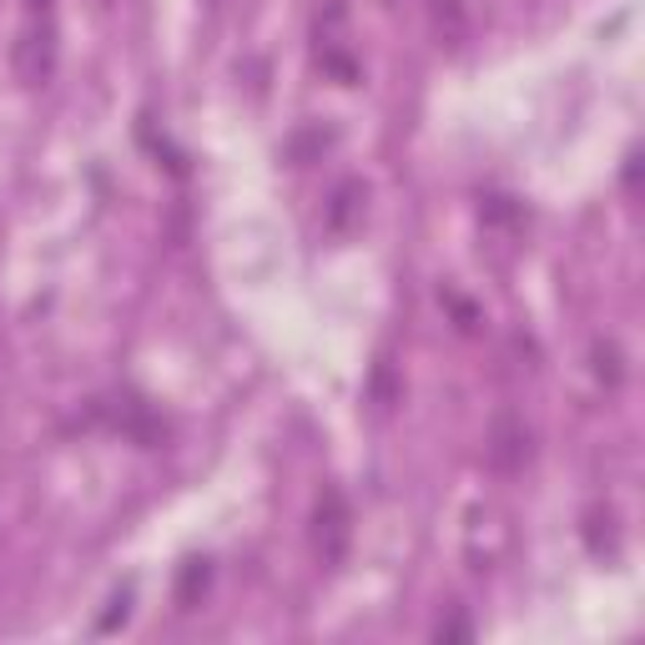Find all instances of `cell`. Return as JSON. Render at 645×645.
<instances>
[{
	"label": "cell",
	"instance_id": "1",
	"mask_svg": "<svg viewBox=\"0 0 645 645\" xmlns=\"http://www.w3.org/2000/svg\"><path fill=\"white\" fill-rule=\"evenodd\" d=\"M308 539H313V555H318L322 570H338V565L348 560V545H353V510H348V500L338 490L318 494Z\"/></svg>",
	"mask_w": 645,
	"mask_h": 645
},
{
	"label": "cell",
	"instance_id": "2",
	"mask_svg": "<svg viewBox=\"0 0 645 645\" xmlns=\"http://www.w3.org/2000/svg\"><path fill=\"white\" fill-rule=\"evenodd\" d=\"M11 72L21 86H46L56 76V25L51 15H31L11 46Z\"/></svg>",
	"mask_w": 645,
	"mask_h": 645
},
{
	"label": "cell",
	"instance_id": "3",
	"mask_svg": "<svg viewBox=\"0 0 645 645\" xmlns=\"http://www.w3.org/2000/svg\"><path fill=\"white\" fill-rule=\"evenodd\" d=\"M484 455H490L494 474H520V469L529 464V455H535V444H529V424L520 414H510V408H504V414H494Z\"/></svg>",
	"mask_w": 645,
	"mask_h": 645
},
{
	"label": "cell",
	"instance_id": "4",
	"mask_svg": "<svg viewBox=\"0 0 645 645\" xmlns=\"http://www.w3.org/2000/svg\"><path fill=\"white\" fill-rule=\"evenodd\" d=\"M363 217H369V182L343 177L322 203V228H328V238H353L363 228Z\"/></svg>",
	"mask_w": 645,
	"mask_h": 645
},
{
	"label": "cell",
	"instance_id": "5",
	"mask_svg": "<svg viewBox=\"0 0 645 645\" xmlns=\"http://www.w3.org/2000/svg\"><path fill=\"white\" fill-rule=\"evenodd\" d=\"M429 31L444 51H464L474 36V21H469L464 0H429Z\"/></svg>",
	"mask_w": 645,
	"mask_h": 645
},
{
	"label": "cell",
	"instance_id": "6",
	"mask_svg": "<svg viewBox=\"0 0 645 645\" xmlns=\"http://www.w3.org/2000/svg\"><path fill=\"white\" fill-rule=\"evenodd\" d=\"M343 36H348V0H322V11L313 15V41H318V56L343 51Z\"/></svg>",
	"mask_w": 645,
	"mask_h": 645
},
{
	"label": "cell",
	"instance_id": "7",
	"mask_svg": "<svg viewBox=\"0 0 645 645\" xmlns=\"http://www.w3.org/2000/svg\"><path fill=\"white\" fill-rule=\"evenodd\" d=\"M590 369H595V379L605 383V389H621L625 383V353L615 338H600L595 348H590Z\"/></svg>",
	"mask_w": 645,
	"mask_h": 645
},
{
	"label": "cell",
	"instance_id": "8",
	"mask_svg": "<svg viewBox=\"0 0 645 645\" xmlns=\"http://www.w3.org/2000/svg\"><path fill=\"white\" fill-rule=\"evenodd\" d=\"M207 586H212V560H187L177 575V605L192 610L197 600L207 595Z\"/></svg>",
	"mask_w": 645,
	"mask_h": 645
},
{
	"label": "cell",
	"instance_id": "9",
	"mask_svg": "<svg viewBox=\"0 0 645 645\" xmlns=\"http://www.w3.org/2000/svg\"><path fill=\"white\" fill-rule=\"evenodd\" d=\"M334 142V136L328 132H318V127H308V132H298L293 136V146H287V156H293V162H308L313 152H322V146Z\"/></svg>",
	"mask_w": 645,
	"mask_h": 645
},
{
	"label": "cell",
	"instance_id": "10",
	"mask_svg": "<svg viewBox=\"0 0 645 645\" xmlns=\"http://www.w3.org/2000/svg\"><path fill=\"white\" fill-rule=\"evenodd\" d=\"M434 635H439V641H469V635H474V625H469L464 615L455 610V615H444V621L434 625Z\"/></svg>",
	"mask_w": 645,
	"mask_h": 645
},
{
	"label": "cell",
	"instance_id": "11",
	"mask_svg": "<svg viewBox=\"0 0 645 645\" xmlns=\"http://www.w3.org/2000/svg\"><path fill=\"white\" fill-rule=\"evenodd\" d=\"M127 610H132V590H121V595L111 600V610L101 615V625H96V631H117V621H127Z\"/></svg>",
	"mask_w": 645,
	"mask_h": 645
},
{
	"label": "cell",
	"instance_id": "12",
	"mask_svg": "<svg viewBox=\"0 0 645 645\" xmlns=\"http://www.w3.org/2000/svg\"><path fill=\"white\" fill-rule=\"evenodd\" d=\"M31 6V15H51V0H25Z\"/></svg>",
	"mask_w": 645,
	"mask_h": 645
},
{
	"label": "cell",
	"instance_id": "13",
	"mask_svg": "<svg viewBox=\"0 0 645 645\" xmlns=\"http://www.w3.org/2000/svg\"><path fill=\"white\" fill-rule=\"evenodd\" d=\"M207 6H212V11H217V6H222V0H207Z\"/></svg>",
	"mask_w": 645,
	"mask_h": 645
}]
</instances>
